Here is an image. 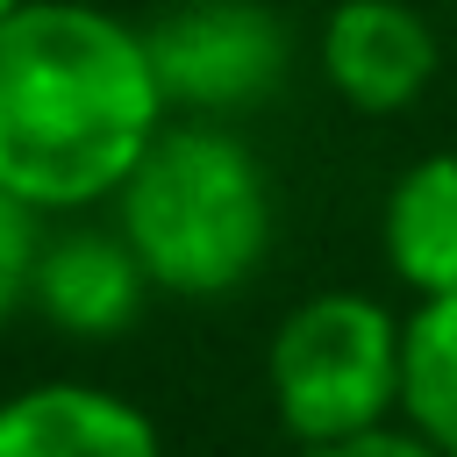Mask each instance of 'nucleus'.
<instances>
[{"label":"nucleus","instance_id":"nucleus-2","mask_svg":"<svg viewBox=\"0 0 457 457\" xmlns=\"http://www.w3.org/2000/svg\"><path fill=\"white\" fill-rule=\"evenodd\" d=\"M107 207L150 286L171 300L243 293L278 236V193L257 143L236 121L200 114H171Z\"/></svg>","mask_w":457,"mask_h":457},{"label":"nucleus","instance_id":"nucleus-12","mask_svg":"<svg viewBox=\"0 0 457 457\" xmlns=\"http://www.w3.org/2000/svg\"><path fill=\"white\" fill-rule=\"evenodd\" d=\"M21 7H29V0H0V21H7V14H21Z\"/></svg>","mask_w":457,"mask_h":457},{"label":"nucleus","instance_id":"nucleus-4","mask_svg":"<svg viewBox=\"0 0 457 457\" xmlns=\"http://www.w3.org/2000/svg\"><path fill=\"white\" fill-rule=\"evenodd\" d=\"M171 114L236 121L264 107L293 64V29L264 0H186L143 29Z\"/></svg>","mask_w":457,"mask_h":457},{"label":"nucleus","instance_id":"nucleus-3","mask_svg":"<svg viewBox=\"0 0 457 457\" xmlns=\"http://www.w3.org/2000/svg\"><path fill=\"white\" fill-rule=\"evenodd\" d=\"M400 321L407 314L364 286H321L278 314L264 343V393L300 450L400 421Z\"/></svg>","mask_w":457,"mask_h":457},{"label":"nucleus","instance_id":"nucleus-9","mask_svg":"<svg viewBox=\"0 0 457 457\" xmlns=\"http://www.w3.org/2000/svg\"><path fill=\"white\" fill-rule=\"evenodd\" d=\"M400 428L436 457H457V293L407 300L400 321Z\"/></svg>","mask_w":457,"mask_h":457},{"label":"nucleus","instance_id":"nucleus-10","mask_svg":"<svg viewBox=\"0 0 457 457\" xmlns=\"http://www.w3.org/2000/svg\"><path fill=\"white\" fill-rule=\"evenodd\" d=\"M50 243V214H36L29 200L0 193V328L36 300V264Z\"/></svg>","mask_w":457,"mask_h":457},{"label":"nucleus","instance_id":"nucleus-7","mask_svg":"<svg viewBox=\"0 0 457 457\" xmlns=\"http://www.w3.org/2000/svg\"><path fill=\"white\" fill-rule=\"evenodd\" d=\"M150 293H157L150 271L136 264V250H129L121 228L107 221V228H50L29 307H36L50 328H64V336L100 343V336H121V328L143 314Z\"/></svg>","mask_w":457,"mask_h":457},{"label":"nucleus","instance_id":"nucleus-8","mask_svg":"<svg viewBox=\"0 0 457 457\" xmlns=\"http://www.w3.org/2000/svg\"><path fill=\"white\" fill-rule=\"evenodd\" d=\"M378 257L407 300L457 293V143L421 150L393 171L378 200Z\"/></svg>","mask_w":457,"mask_h":457},{"label":"nucleus","instance_id":"nucleus-6","mask_svg":"<svg viewBox=\"0 0 457 457\" xmlns=\"http://www.w3.org/2000/svg\"><path fill=\"white\" fill-rule=\"evenodd\" d=\"M0 457H164V428L114 386L36 378L0 400Z\"/></svg>","mask_w":457,"mask_h":457},{"label":"nucleus","instance_id":"nucleus-11","mask_svg":"<svg viewBox=\"0 0 457 457\" xmlns=\"http://www.w3.org/2000/svg\"><path fill=\"white\" fill-rule=\"evenodd\" d=\"M300 457H436L414 428H400V421H386V428H371V436H350V443H321V450H300Z\"/></svg>","mask_w":457,"mask_h":457},{"label":"nucleus","instance_id":"nucleus-1","mask_svg":"<svg viewBox=\"0 0 457 457\" xmlns=\"http://www.w3.org/2000/svg\"><path fill=\"white\" fill-rule=\"evenodd\" d=\"M171 121L150 36L93 0H29L0 21V193L93 214Z\"/></svg>","mask_w":457,"mask_h":457},{"label":"nucleus","instance_id":"nucleus-5","mask_svg":"<svg viewBox=\"0 0 457 457\" xmlns=\"http://www.w3.org/2000/svg\"><path fill=\"white\" fill-rule=\"evenodd\" d=\"M314 64L350 114L393 121L436 86L443 36L414 0H328L314 29Z\"/></svg>","mask_w":457,"mask_h":457}]
</instances>
